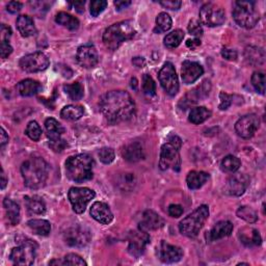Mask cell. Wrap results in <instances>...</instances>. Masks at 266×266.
<instances>
[{
    "mask_svg": "<svg viewBox=\"0 0 266 266\" xmlns=\"http://www.w3.org/2000/svg\"><path fill=\"white\" fill-rule=\"evenodd\" d=\"M100 111L105 119L117 124L130 120L135 114V102L132 97L125 91H111L101 97Z\"/></svg>",
    "mask_w": 266,
    "mask_h": 266,
    "instance_id": "6da1fadb",
    "label": "cell"
},
{
    "mask_svg": "<svg viewBox=\"0 0 266 266\" xmlns=\"http://www.w3.org/2000/svg\"><path fill=\"white\" fill-rule=\"evenodd\" d=\"M49 165L41 157H32L22 163L21 174L24 183L32 190L43 187L48 179Z\"/></svg>",
    "mask_w": 266,
    "mask_h": 266,
    "instance_id": "7a4b0ae2",
    "label": "cell"
},
{
    "mask_svg": "<svg viewBox=\"0 0 266 266\" xmlns=\"http://www.w3.org/2000/svg\"><path fill=\"white\" fill-rule=\"evenodd\" d=\"M94 159L87 154L69 157L66 161V174L70 180L83 182L93 178Z\"/></svg>",
    "mask_w": 266,
    "mask_h": 266,
    "instance_id": "3957f363",
    "label": "cell"
},
{
    "mask_svg": "<svg viewBox=\"0 0 266 266\" xmlns=\"http://www.w3.org/2000/svg\"><path fill=\"white\" fill-rule=\"evenodd\" d=\"M135 36V28L130 20L121 21L111 25L103 34V43L106 48L114 51L122 43L131 40Z\"/></svg>",
    "mask_w": 266,
    "mask_h": 266,
    "instance_id": "277c9868",
    "label": "cell"
},
{
    "mask_svg": "<svg viewBox=\"0 0 266 266\" xmlns=\"http://www.w3.org/2000/svg\"><path fill=\"white\" fill-rule=\"evenodd\" d=\"M209 218L208 206L202 205L190 215H187L179 224V230L181 234L187 237H195L202 230L205 222Z\"/></svg>",
    "mask_w": 266,
    "mask_h": 266,
    "instance_id": "5b68a950",
    "label": "cell"
},
{
    "mask_svg": "<svg viewBox=\"0 0 266 266\" xmlns=\"http://www.w3.org/2000/svg\"><path fill=\"white\" fill-rule=\"evenodd\" d=\"M16 242L19 245L12 250L9 259L15 265H32L35 262L38 244L24 236L16 237Z\"/></svg>",
    "mask_w": 266,
    "mask_h": 266,
    "instance_id": "8992f818",
    "label": "cell"
},
{
    "mask_svg": "<svg viewBox=\"0 0 266 266\" xmlns=\"http://www.w3.org/2000/svg\"><path fill=\"white\" fill-rule=\"evenodd\" d=\"M235 22L243 28H253L259 21V13L253 1H236L233 8Z\"/></svg>",
    "mask_w": 266,
    "mask_h": 266,
    "instance_id": "52a82bcc",
    "label": "cell"
},
{
    "mask_svg": "<svg viewBox=\"0 0 266 266\" xmlns=\"http://www.w3.org/2000/svg\"><path fill=\"white\" fill-rule=\"evenodd\" d=\"M95 191L87 187H72L69 191V200H70L73 210L80 214L83 213L87 204L95 198Z\"/></svg>",
    "mask_w": 266,
    "mask_h": 266,
    "instance_id": "ba28073f",
    "label": "cell"
},
{
    "mask_svg": "<svg viewBox=\"0 0 266 266\" xmlns=\"http://www.w3.org/2000/svg\"><path fill=\"white\" fill-rule=\"evenodd\" d=\"M201 22L209 27L222 25L226 20L224 9L214 3H206L200 9Z\"/></svg>",
    "mask_w": 266,
    "mask_h": 266,
    "instance_id": "9c48e42d",
    "label": "cell"
},
{
    "mask_svg": "<svg viewBox=\"0 0 266 266\" xmlns=\"http://www.w3.org/2000/svg\"><path fill=\"white\" fill-rule=\"evenodd\" d=\"M181 158L179 150L175 148L172 144L165 143L161 147L159 166L162 171L173 169L174 171H180Z\"/></svg>",
    "mask_w": 266,
    "mask_h": 266,
    "instance_id": "30bf717a",
    "label": "cell"
},
{
    "mask_svg": "<svg viewBox=\"0 0 266 266\" xmlns=\"http://www.w3.org/2000/svg\"><path fill=\"white\" fill-rule=\"evenodd\" d=\"M64 239L68 245L73 246V248H83L90 243L92 235L84 227L75 226L67 229L64 233Z\"/></svg>",
    "mask_w": 266,
    "mask_h": 266,
    "instance_id": "8fae6325",
    "label": "cell"
},
{
    "mask_svg": "<svg viewBox=\"0 0 266 266\" xmlns=\"http://www.w3.org/2000/svg\"><path fill=\"white\" fill-rule=\"evenodd\" d=\"M159 81L163 90L171 96H175L179 91V81L175 67L172 63H165L159 72Z\"/></svg>",
    "mask_w": 266,
    "mask_h": 266,
    "instance_id": "7c38bea8",
    "label": "cell"
},
{
    "mask_svg": "<svg viewBox=\"0 0 266 266\" xmlns=\"http://www.w3.org/2000/svg\"><path fill=\"white\" fill-rule=\"evenodd\" d=\"M19 65L25 72L37 73L46 70L49 67V60L43 52H35L23 56Z\"/></svg>",
    "mask_w": 266,
    "mask_h": 266,
    "instance_id": "4fadbf2b",
    "label": "cell"
},
{
    "mask_svg": "<svg viewBox=\"0 0 266 266\" xmlns=\"http://www.w3.org/2000/svg\"><path fill=\"white\" fill-rule=\"evenodd\" d=\"M128 242H129L128 252L134 257H140L145 253L147 245L150 243V236L146 231L141 229L132 231L128 236Z\"/></svg>",
    "mask_w": 266,
    "mask_h": 266,
    "instance_id": "5bb4252c",
    "label": "cell"
},
{
    "mask_svg": "<svg viewBox=\"0 0 266 266\" xmlns=\"http://www.w3.org/2000/svg\"><path fill=\"white\" fill-rule=\"evenodd\" d=\"M260 126V120L256 114H246L236 122L235 130L242 139L249 140L254 136Z\"/></svg>",
    "mask_w": 266,
    "mask_h": 266,
    "instance_id": "9a60e30c",
    "label": "cell"
},
{
    "mask_svg": "<svg viewBox=\"0 0 266 266\" xmlns=\"http://www.w3.org/2000/svg\"><path fill=\"white\" fill-rule=\"evenodd\" d=\"M76 60L82 68L91 69L99 62V56H98L97 49L94 45L86 44L78 48Z\"/></svg>",
    "mask_w": 266,
    "mask_h": 266,
    "instance_id": "2e32d148",
    "label": "cell"
},
{
    "mask_svg": "<svg viewBox=\"0 0 266 266\" xmlns=\"http://www.w3.org/2000/svg\"><path fill=\"white\" fill-rule=\"evenodd\" d=\"M250 184L249 177L244 174H235L228 179L225 186L226 193L239 196L244 193Z\"/></svg>",
    "mask_w": 266,
    "mask_h": 266,
    "instance_id": "e0dca14e",
    "label": "cell"
},
{
    "mask_svg": "<svg viewBox=\"0 0 266 266\" xmlns=\"http://www.w3.org/2000/svg\"><path fill=\"white\" fill-rule=\"evenodd\" d=\"M183 257V251L179 246L167 243L162 240L159 246V259L163 263L178 262Z\"/></svg>",
    "mask_w": 266,
    "mask_h": 266,
    "instance_id": "ac0fdd59",
    "label": "cell"
},
{
    "mask_svg": "<svg viewBox=\"0 0 266 266\" xmlns=\"http://www.w3.org/2000/svg\"><path fill=\"white\" fill-rule=\"evenodd\" d=\"M140 229L143 231H154L158 230L164 226V221L159 214L153 210H146L142 214L141 222L139 223Z\"/></svg>",
    "mask_w": 266,
    "mask_h": 266,
    "instance_id": "d6986e66",
    "label": "cell"
},
{
    "mask_svg": "<svg viewBox=\"0 0 266 266\" xmlns=\"http://www.w3.org/2000/svg\"><path fill=\"white\" fill-rule=\"evenodd\" d=\"M203 73H204V69L198 63L185 61L182 64L181 77L185 84L193 83L196 79H199V78L203 75Z\"/></svg>",
    "mask_w": 266,
    "mask_h": 266,
    "instance_id": "ffe728a7",
    "label": "cell"
},
{
    "mask_svg": "<svg viewBox=\"0 0 266 266\" xmlns=\"http://www.w3.org/2000/svg\"><path fill=\"white\" fill-rule=\"evenodd\" d=\"M211 88L210 81L208 79L204 80L200 85L194 87L192 91H190V93L185 96L184 99H182L181 103H186V106H189L190 104H194L196 102L201 101L202 99H205V98L209 95Z\"/></svg>",
    "mask_w": 266,
    "mask_h": 266,
    "instance_id": "44dd1931",
    "label": "cell"
},
{
    "mask_svg": "<svg viewBox=\"0 0 266 266\" xmlns=\"http://www.w3.org/2000/svg\"><path fill=\"white\" fill-rule=\"evenodd\" d=\"M91 215L93 216L94 220L103 225L111 224L114 219V215L110 209V207L102 202H96L93 204V206L91 207Z\"/></svg>",
    "mask_w": 266,
    "mask_h": 266,
    "instance_id": "7402d4cb",
    "label": "cell"
},
{
    "mask_svg": "<svg viewBox=\"0 0 266 266\" xmlns=\"http://www.w3.org/2000/svg\"><path fill=\"white\" fill-rule=\"evenodd\" d=\"M233 231V224L228 221H222L216 224L211 231L207 235L209 241H215L225 237H228Z\"/></svg>",
    "mask_w": 266,
    "mask_h": 266,
    "instance_id": "603a6c76",
    "label": "cell"
},
{
    "mask_svg": "<svg viewBox=\"0 0 266 266\" xmlns=\"http://www.w3.org/2000/svg\"><path fill=\"white\" fill-rule=\"evenodd\" d=\"M238 237L245 246H258L262 242L261 235L258 230L251 227H245L238 232Z\"/></svg>",
    "mask_w": 266,
    "mask_h": 266,
    "instance_id": "cb8c5ba5",
    "label": "cell"
},
{
    "mask_svg": "<svg viewBox=\"0 0 266 266\" xmlns=\"http://www.w3.org/2000/svg\"><path fill=\"white\" fill-rule=\"evenodd\" d=\"M3 207L7 223L11 226H16L20 222V207L11 199L3 201Z\"/></svg>",
    "mask_w": 266,
    "mask_h": 266,
    "instance_id": "d4e9b609",
    "label": "cell"
},
{
    "mask_svg": "<svg viewBox=\"0 0 266 266\" xmlns=\"http://www.w3.org/2000/svg\"><path fill=\"white\" fill-rule=\"evenodd\" d=\"M144 150L140 143H131L127 145L123 150L124 159L129 162H137L144 158Z\"/></svg>",
    "mask_w": 266,
    "mask_h": 266,
    "instance_id": "484cf974",
    "label": "cell"
},
{
    "mask_svg": "<svg viewBox=\"0 0 266 266\" xmlns=\"http://www.w3.org/2000/svg\"><path fill=\"white\" fill-rule=\"evenodd\" d=\"M17 28L19 33H20L21 36L24 38L32 37L37 34V28L35 26L33 18L27 15H22L20 17H18Z\"/></svg>",
    "mask_w": 266,
    "mask_h": 266,
    "instance_id": "4316f807",
    "label": "cell"
},
{
    "mask_svg": "<svg viewBox=\"0 0 266 266\" xmlns=\"http://www.w3.org/2000/svg\"><path fill=\"white\" fill-rule=\"evenodd\" d=\"M244 56L248 63L253 66H260L263 65L265 62V52L260 47L256 46L246 47L244 51Z\"/></svg>",
    "mask_w": 266,
    "mask_h": 266,
    "instance_id": "83f0119b",
    "label": "cell"
},
{
    "mask_svg": "<svg viewBox=\"0 0 266 266\" xmlns=\"http://www.w3.org/2000/svg\"><path fill=\"white\" fill-rule=\"evenodd\" d=\"M208 179L209 175L207 173L191 171L189 175H187L186 182L190 190H199L207 181H208Z\"/></svg>",
    "mask_w": 266,
    "mask_h": 266,
    "instance_id": "f1b7e54d",
    "label": "cell"
},
{
    "mask_svg": "<svg viewBox=\"0 0 266 266\" xmlns=\"http://www.w3.org/2000/svg\"><path fill=\"white\" fill-rule=\"evenodd\" d=\"M24 200H25L27 210L32 214H44L46 212V204L41 196L26 195Z\"/></svg>",
    "mask_w": 266,
    "mask_h": 266,
    "instance_id": "f546056e",
    "label": "cell"
},
{
    "mask_svg": "<svg viewBox=\"0 0 266 266\" xmlns=\"http://www.w3.org/2000/svg\"><path fill=\"white\" fill-rule=\"evenodd\" d=\"M41 84L34 79H25L17 84L18 92L23 97H31L41 90Z\"/></svg>",
    "mask_w": 266,
    "mask_h": 266,
    "instance_id": "4dcf8cb0",
    "label": "cell"
},
{
    "mask_svg": "<svg viewBox=\"0 0 266 266\" xmlns=\"http://www.w3.org/2000/svg\"><path fill=\"white\" fill-rule=\"evenodd\" d=\"M84 114V108L80 105H68L64 107L61 112V116L65 120L77 121Z\"/></svg>",
    "mask_w": 266,
    "mask_h": 266,
    "instance_id": "1f68e13d",
    "label": "cell"
},
{
    "mask_svg": "<svg viewBox=\"0 0 266 266\" xmlns=\"http://www.w3.org/2000/svg\"><path fill=\"white\" fill-rule=\"evenodd\" d=\"M27 225L35 234L40 236H48L51 231L50 223L45 220H32Z\"/></svg>",
    "mask_w": 266,
    "mask_h": 266,
    "instance_id": "d6a6232c",
    "label": "cell"
},
{
    "mask_svg": "<svg viewBox=\"0 0 266 266\" xmlns=\"http://www.w3.org/2000/svg\"><path fill=\"white\" fill-rule=\"evenodd\" d=\"M211 115V112L204 106L194 107L190 113V121L192 124H202L206 120H208Z\"/></svg>",
    "mask_w": 266,
    "mask_h": 266,
    "instance_id": "836d02e7",
    "label": "cell"
},
{
    "mask_svg": "<svg viewBox=\"0 0 266 266\" xmlns=\"http://www.w3.org/2000/svg\"><path fill=\"white\" fill-rule=\"evenodd\" d=\"M55 21L60 25H63L68 29H70V31H76V29L79 27V20L65 12L58 13L55 17Z\"/></svg>",
    "mask_w": 266,
    "mask_h": 266,
    "instance_id": "e575fe53",
    "label": "cell"
},
{
    "mask_svg": "<svg viewBox=\"0 0 266 266\" xmlns=\"http://www.w3.org/2000/svg\"><path fill=\"white\" fill-rule=\"evenodd\" d=\"M45 127L48 133L49 139H56V137H61L62 134L65 132V128L62 124L56 121L53 117H49L45 122Z\"/></svg>",
    "mask_w": 266,
    "mask_h": 266,
    "instance_id": "d590c367",
    "label": "cell"
},
{
    "mask_svg": "<svg viewBox=\"0 0 266 266\" xmlns=\"http://www.w3.org/2000/svg\"><path fill=\"white\" fill-rule=\"evenodd\" d=\"M136 184V178L134 174L124 173L119 176L116 181V185L123 191H131Z\"/></svg>",
    "mask_w": 266,
    "mask_h": 266,
    "instance_id": "8d00e7d4",
    "label": "cell"
},
{
    "mask_svg": "<svg viewBox=\"0 0 266 266\" xmlns=\"http://www.w3.org/2000/svg\"><path fill=\"white\" fill-rule=\"evenodd\" d=\"M241 165L240 160L233 155L226 156L225 158L222 160L221 163V169L225 173H234L237 171Z\"/></svg>",
    "mask_w": 266,
    "mask_h": 266,
    "instance_id": "74e56055",
    "label": "cell"
},
{
    "mask_svg": "<svg viewBox=\"0 0 266 266\" xmlns=\"http://www.w3.org/2000/svg\"><path fill=\"white\" fill-rule=\"evenodd\" d=\"M64 91L70 97L71 100L78 101L83 97V86L79 82H74L72 84H65Z\"/></svg>",
    "mask_w": 266,
    "mask_h": 266,
    "instance_id": "f35d334b",
    "label": "cell"
},
{
    "mask_svg": "<svg viewBox=\"0 0 266 266\" xmlns=\"http://www.w3.org/2000/svg\"><path fill=\"white\" fill-rule=\"evenodd\" d=\"M184 38V32L181 29H176L171 34L166 35L164 38V45L167 48H176L178 47Z\"/></svg>",
    "mask_w": 266,
    "mask_h": 266,
    "instance_id": "ab89813d",
    "label": "cell"
},
{
    "mask_svg": "<svg viewBox=\"0 0 266 266\" xmlns=\"http://www.w3.org/2000/svg\"><path fill=\"white\" fill-rule=\"evenodd\" d=\"M172 18L169 14L166 13H160L156 18V33H164L170 31L172 27Z\"/></svg>",
    "mask_w": 266,
    "mask_h": 266,
    "instance_id": "60d3db41",
    "label": "cell"
},
{
    "mask_svg": "<svg viewBox=\"0 0 266 266\" xmlns=\"http://www.w3.org/2000/svg\"><path fill=\"white\" fill-rule=\"evenodd\" d=\"M237 216L246 223H256L258 220V214L256 212L252 207L249 206H241L239 207V209L237 210Z\"/></svg>",
    "mask_w": 266,
    "mask_h": 266,
    "instance_id": "b9f144b4",
    "label": "cell"
},
{
    "mask_svg": "<svg viewBox=\"0 0 266 266\" xmlns=\"http://www.w3.org/2000/svg\"><path fill=\"white\" fill-rule=\"evenodd\" d=\"M25 133L29 137V139L37 142V141L40 140L41 136H42V128L36 121H32V122L28 123L26 129H25Z\"/></svg>",
    "mask_w": 266,
    "mask_h": 266,
    "instance_id": "7bdbcfd3",
    "label": "cell"
},
{
    "mask_svg": "<svg viewBox=\"0 0 266 266\" xmlns=\"http://www.w3.org/2000/svg\"><path fill=\"white\" fill-rule=\"evenodd\" d=\"M252 84L255 90L260 94L265 93V74L262 71L255 72L252 76Z\"/></svg>",
    "mask_w": 266,
    "mask_h": 266,
    "instance_id": "ee69618b",
    "label": "cell"
},
{
    "mask_svg": "<svg viewBox=\"0 0 266 266\" xmlns=\"http://www.w3.org/2000/svg\"><path fill=\"white\" fill-rule=\"evenodd\" d=\"M143 90L148 96H154L156 94V85L150 75L145 74L143 76Z\"/></svg>",
    "mask_w": 266,
    "mask_h": 266,
    "instance_id": "f6af8a7d",
    "label": "cell"
},
{
    "mask_svg": "<svg viewBox=\"0 0 266 266\" xmlns=\"http://www.w3.org/2000/svg\"><path fill=\"white\" fill-rule=\"evenodd\" d=\"M98 156H99L100 160L103 163L110 164L114 160V151L112 148H102L99 153H98Z\"/></svg>",
    "mask_w": 266,
    "mask_h": 266,
    "instance_id": "bcb514c9",
    "label": "cell"
},
{
    "mask_svg": "<svg viewBox=\"0 0 266 266\" xmlns=\"http://www.w3.org/2000/svg\"><path fill=\"white\" fill-rule=\"evenodd\" d=\"M62 265H79L83 266L86 265V262L76 254H69L62 261Z\"/></svg>",
    "mask_w": 266,
    "mask_h": 266,
    "instance_id": "7dc6e473",
    "label": "cell"
},
{
    "mask_svg": "<svg viewBox=\"0 0 266 266\" xmlns=\"http://www.w3.org/2000/svg\"><path fill=\"white\" fill-rule=\"evenodd\" d=\"M68 146V143L63 140L62 137H56V139H49V147L54 152H62L66 149V147Z\"/></svg>",
    "mask_w": 266,
    "mask_h": 266,
    "instance_id": "c3c4849f",
    "label": "cell"
},
{
    "mask_svg": "<svg viewBox=\"0 0 266 266\" xmlns=\"http://www.w3.org/2000/svg\"><path fill=\"white\" fill-rule=\"evenodd\" d=\"M107 6V1L105 0H95L91 3V14L93 17L100 15Z\"/></svg>",
    "mask_w": 266,
    "mask_h": 266,
    "instance_id": "681fc988",
    "label": "cell"
},
{
    "mask_svg": "<svg viewBox=\"0 0 266 266\" xmlns=\"http://www.w3.org/2000/svg\"><path fill=\"white\" fill-rule=\"evenodd\" d=\"M236 96H232V95H228L226 93H221L220 95V100H221V103H220V110L221 111H226L228 110V108L233 104L234 102V98Z\"/></svg>",
    "mask_w": 266,
    "mask_h": 266,
    "instance_id": "f907efd6",
    "label": "cell"
},
{
    "mask_svg": "<svg viewBox=\"0 0 266 266\" xmlns=\"http://www.w3.org/2000/svg\"><path fill=\"white\" fill-rule=\"evenodd\" d=\"M189 33L195 37L196 38L202 37L203 35V28H202V25L201 23L198 21V20H191L189 24Z\"/></svg>",
    "mask_w": 266,
    "mask_h": 266,
    "instance_id": "816d5d0a",
    "label": "cell"
},
{
    "mask_svg": "<svg viewBox=\"0 0 266 266\" xmlns=\"http://www.w3.org/2000/svg\"><path fill=\"white\" fill-rule=\"evenodd\" d=\"M13 52V47L9 44L8 41H1V47H0V54H1V57L6 58Z\"/></svg>",
    "mask_w": 266,
    "mask_h": 266,
    "instance_id": "f5cc1de1",
    "label": "cell"
},
{
    "mask_svg": "<svg viewBox=\"0 0 266 266\" xmlns=\"http://www.w3.org/2000/svg\"><path fill=\"white\" fill-rule=\"evenodd\" d=\"M169 214L172 216V218H180V216L183 214V208L181 205L178 204H172L169 207Z\"/></svg>",
    "mask_w": 266,
    "mask_h": 266,
    "instance_id": "db71d44e",
    "label": "cell"
},
{
    "mask_svg": "<svg viewBox=\"0 0 266 266\" xmlns=\"http://www.w3.org/2000/svg\"><path fill=\"white\" fill-rule=\"evenodd\" d=\"M163 7L173 9V11H176V9H179L182 2L178 1V0H166V1H160L159 2Z\"/></svg>",
    "mask_w": 266,
    "mask_h": 266,
    "instance_id": "11a10c76",
    "label": "cell"
},
{
    "mask_svg": "<svg viewBox=\"0 0 266 266\" xmlns=\"http://www.w3.org/2000/svg\"><path fill=\"white\" fill-rule=\"evenodd\" d=\"M22 8V3L19 2V1H11L8 2L7 5H6V9L8 13L11 14H17L21 11Z\"/></svg>",
    "mask_w": 266,
    "mask_h": 266,
    "instance_id": "9f6ffc18",
    "label": "cell"
},
{
    "mask_svg": "<svg viewBox=\"0 0 266 266\" xmlns=\"http://www.w3.org/2000/svg\"><path fill=\"white\" fill-rule=\"evenodd\" d=\"M222 55L228 61H236V58H237V52L232 50V49H223Z\"/></svg>",
    "mask_w": 266,
    "mask_h": 266,
    "instance_id": "6f0895ef",
    "label": "cell"
},
{
    "mask_svg": "<svg viewBox=\"0 0 266 266\" xmlns=\"http://www.w3.org/2000/svg\"><path fill=\"white\" fill-rule=\"evenodd\" d=\"M12 36V29L5 24H1V41H8Z\"/></svg>",
    "mask_w": 266,
    "mask_h": 266,
    "instance_id": "680465c9",
    "label": "cell"
},
{
    "mask_svg": "<svg viewBox=\"0 0 266 266\" xmlns=\"http://www.w3.org/2000/svg\"><path fill=\"white\" fill-rule=\"evenodd\" d=\"M167 143H170L172 144L175 148H177V149L180 150V148H181V145H182V142L180 140V137H178L177 135H171L169 137V142Z\"/></svg>",
    "mask_w": 266,
    "mask_h": 266,
    "instance_id": "91938a15",
    "label": "cell"
},
{
    "mask_svg": "<svg viewBox=\"0 0 266 266\" xmlns=\"http://www.w3.org/2000/svg\"><path fill=\"white\" fill-rule=\"evenodd\" d=\"M7 143H8V135L6 134L5 130L1 127V134H0V146H1V148H3L4 145Z\"/></svg>",
    "mask_w": 266,
    "mask_h": 266,
    "instance_id": "94428289",
    "label": "cell"
},
{
    "mask_svg": "<svg viewBox=\"0 0 266 266\" xmlns=\"http://www.w3.org/2000/svg\"><path fill=\"white\" fill-rule=\"evenodd\" d=\"M201 45V41L199 38H194V40H189L186 42V46L190 49H195L196 47H199Z\"/></svg>",
    "mask_w": 266,
    "mask_h": 266,
    "instance_id": "6125c7cd",
    "label": "cell"
},
{
    "mask_svg": "<svg viewBox=\"0 0 266 266\" xmlns=\"http://www.w3.org/2000/svg\"><path fill=\"white\" fill-rule=\"evenodd\" d=\"M131 4V1H115L114 5L116 7L117 11H121L123 8H126L127 6H129Z\"/></svg>",
    "mask_w": 266,
    "mask_h": 266,
    "instance_id": "be15d7a7",
    "label": "cell"
},
{
    "mask_svg": "<svg viewBox=\"0 0 266 266\" xmlns=\"http://www.w3.org/2000/svg\"><path fill=\"white\" fill-rule=\"evenodd\" d=\"M74 6L76 8V11L81 14L84 12V1H79V2H75L74 3Z\"/></svg>",
    "mask_w": 266,
    "mask_h": 266,
    "instance_id": "e7e4bbea",
    "label": "cell"
},
{
    "mask_svg": "<svg viewBox=\"0 0 266 266\" xmlns=\"http://www.w3.org/2000/svg\"><path fill=\"white\" fill-rule=\"evenodd\" d=\"M6 183H7V179H6V177H5L4 171L2 170V173H1V190H4L5 189Z\"/></svg>",
    "mask_w": 266,
    "mask_h": 266,
    "instance_id": "03108f58",
    "label": "cell"
},
{
    "mask_svg": "<svg viewBox=\"0 0 266 266\" xmlns=\"http://www.w3.org/2000/svg\"><path fill=\"white\" fill-rule=\"evenodd\" d=\"M131 87L134 88V90H136V88H137V79H136V78H132V79H131Z\"/></svg>",
    "mask_w": 266,
    "mask_h": 266,
    "instance_id": "003e7915",
    "label": "cell"
}]
</instances>
